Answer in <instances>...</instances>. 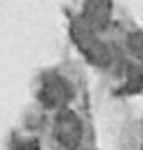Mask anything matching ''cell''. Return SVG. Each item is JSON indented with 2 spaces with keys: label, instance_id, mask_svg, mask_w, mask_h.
I'll list each match as a JSON object with an SVG mask.
<instances>
[{
  "label": "cell",
  "instance_id": "6da1fadb",
  "mask_svg": "<svg viewBox=\"0 0 143 150\" xmlns=\"http://www.w3.org/2000/svg\"><path fill=\"white\" fill-rule=\"evenodd\" d=\"M73 40H75V45L84 52V56H87L91 63L103 66V63L110 61V52H108V47L94 38V30H91L82 19H77V21L73 23Z\"/></svg>",
  "mask_w": 143,
  "mask_h": 150
},
{
  "label": "cell",
  "instance_id": "7a4b0ae2",
  "mask_svg": "<svg viewBox=\"0 0 143 150\" xmlns=\"http://www.w3.org/2000/svg\"><path fill=\"white\" fill-rule=\"evenodd\" d=\"M54 134L63 148L75 150L80 145V138H82V124H80L77 115L70 110H61L56 115V122H54Z\"/></svg>",
  "mask_w": 143,
  "mask_h": 150
},
{
  "label": "cell",
  "instance_id": "3957f363",
  "mask_svg": "<svg viewBox=\"0 0 143 150\" xmlns=\"http://www.w3.org/2000/svg\"><path fill=\"white\" fill-rule=\"evenodd\" d=\"M70 84L59 75H45L40 87V101L47 108H63L70 101Z\"/></svg>",
  "mask_w": 143,
  "mask_h": 150
},
{
  "label": "cell",
  "instance_id": "277c9868",
  "mask_svg": "<svg viewBox=\"0 0 143 150\" xmlns=\"http://www.w3.org/2000/svg\"><path fill=\"white\" fill-rule=\"evenodd\" d=\"M110 0H87L84 2V9H82V21L91 28V30H98L103 26H108L110 21Z\"/></svg>",
  "mask_w": 143,
  "mask_h": 150
},
{
  "label": "cell",
  "instance_id": "5b68a950",
  "mask_svg": "<svg viewBox=\"0 0 143 150\" xmlns=\"http://www.w3.org/2000/svg\"><path fill=\"white\" fill-rule=\"evenodd\" d=\"M127 82H124V87H122V91H138L141 87H143V73L138 70V68H134V66H129L127 68Z\"/></svg>",
  "mask_w": 143,
  "mask_h": 150
},
{
  "label": "cell",
  "instance_id": "8992f818",
  "mask_svg": "<svg viewBox=\"0 0 143 150\" xmlns=\"http://www.w3.org/2000/svg\"><path fill=\"white\" fill-rule=\"evenodd\" d=\"M129 47H131L134 56H138V59L143 61V33H141V30H136V33L129 35Z\"/></svg>",
  "mask_w": 143,
  "mask_h": 150
}]
</instances>
